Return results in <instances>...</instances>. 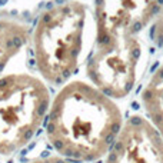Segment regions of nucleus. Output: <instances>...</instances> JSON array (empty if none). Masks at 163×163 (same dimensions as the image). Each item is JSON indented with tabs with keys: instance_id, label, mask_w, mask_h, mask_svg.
Instances as JSON below:
<instances>
[{
	"instance_id": "obj_1",
	"label": "nucleus",
	"mask_w": 163,
	"mask_h": 163,
	"mask_svg": "<svg viewBox=\"0 0 163 163\" xmlns=\"http://www.w3.org/2000/svg\"><path fill=\"white\" fill-rule=\"evenodd\" d=\"M123 126L116 102L86 82H70L53 99L46 135L66 159L90 163L105 157Z\"/></svg>"
},
{
	"instance_id": "obj_2",
	"label": "nucleus",
	"mask_w": 163,
	"mask_h": 163,
	"mask_svg": "<svg viewBox=\"0 0 163 163\" xmlns=\"http://www.w3.org/2000/svg\"><path fill=\"white\" fill-rule=\"evenodd\" d=\"M86 6L70 0L47 9L33 32L34 59L43 79L62 85L77 67L83 46Z\"/></svg>"
},
{
	"instance_id": "obj_3",
	"label": "nucleus",
	"mask_w": 163,
	"mask_h": 163,
	"mask_svg": "<svg viewBox=\"0 0 163 163\" xmlns=\"http://www.w3.org/2000/svg\"><path fill=\"white\" fill-rule=\"evenodd\" d=\"M50 109V93L29 73L0 77V156L22 150L37 133Z\"/></svg>"
},
{
	"instance_id": "obj_4",
	"label": "nucleus",
	"mask_w": 163,
	"mask_h": 163,
	"mask_svg": "<svg viewBox=\"0 0 163 163\" xmlns=\"http://www.w3.org/2000/svg\"><path fill=\"white\" fill-rule=\"evenodd\" d=\"M142 59L139 37L100 43L87 62L86 72L102 93L115 99L126 97L135 87Z\"/></svg>"
},
{
	"instance_id": "obj_5",
	"label": "nucleus",
	"mask_w": 163,
	"mask_h": 163,
	"mask_svg": "<svg viewBox=\"0 0 163 163\" xmlns=\"http://www.w3.org/2000/svg\"><path fill=\"white\" fill-rule=\"evenodd\" d=\"M163 10V0H95L96 44L139 37Z\"/></svg>"
},
{
	"instance_id": "obj_6",
	"label": "nucleus",
	"mask_w": 163,
	"mask_h": 163,
	"mask_svg": "<svg viewBox=\"0 0 163 163\" xmlns=\"http://www.w3.org/2000/svg\"><path fill=\"white\" fill-rule=\"evenodd\" d=\"M105 163H163V140L147 119L132 116L123 122Z\"/></svg>"
},
{
	"instance_id": "obj_7",
	"label": "nucleus",
	"mask_w": 163,
	"mask_h": 163,
	"mask_svg": "<svg viewBox=\"0 0 163 163\" xmlns=\"http://www.w3.org/2000/svg\"><path fill=\"white\" fill-rule=\"evenodd\" d=\"M142 105L147 120L163 140V64L154 70L142 92Z\"/></svg>"
},
{
	"instance_id": "obj_8",
	"label": "nucleus",
	"mask_w": 163,
	"mask_h": 163,
	"mask_svg": "<svg viewBox=\"0 0 163 163\" xmlns=\"http://www.w3.org/2000/svg\"><path fill=\"white\" fill-rule=\"evenodd\" d=\"M27 39L29 30L25 25L9 19H0V73L9 60L27 43Z\"/></svg>"
},
{
	"instance_id": "obj_9",
	"label": "nucleus",
	"mask_w": 163,
	"mask_h": 163,
	"mask_svg": "<svg viewBox=\"0 0 163 163\" xmlns=\"http://www.w3.org/2000/svg\"><path fill=\"white\" fill-rule=\"evenodd\" d=\"M25 163H82V162H76V160H70L62 156H52V157H42V159H34V160H29Z\"/></svg>"
}]
</instances>
